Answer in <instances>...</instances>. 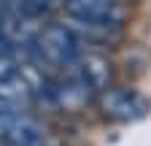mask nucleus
Here are the masks:
<instances>
[{
	"label": "nucleus",
	"mask_w": 151,
	"mask_h": 146,
	"mask_svg": "<svg viewBox=\"0 0 151 146\" xmlns=\"http://www.w3.org/2000/svg\"><path fill=\"white\" fill-rule=\"evenodd\" d=\"M92 92L81 84V79L76 76H68L65 81H54V103L62 106V108H78Z\"/></svg>",
	"instance_id": "7"
},
{
	"label": "nucleus",
	"mask_w": 151,
	"mask_h": 146,
	"mask_svg": "<svg viewBox=\"0 0 151 146\" xmlns=\"http://www.w3.org/2000/svg\"><path fill=\"white\" fill-rule=\"evenodd\" d=\"M65 25L76 33V38H78L81 43H108L119 35L116 27H108V25H100V22H86V19H73V16H68Z\"/></svg>",
	"instance_id": "6"
},
{
	"label": "nucleus",
	"mask_w": 151,
	"mask_h": 146,
	"mask_svg": "<svg viewBox=\"0 0 151 146\" xmlns=\"http://www.w3.org/2000/svg\"><path fill=\"white\" fill-rule=\"evenodd\" d=\"M65 11L73 19H86V22H100L108 27L122 30L127 19V6L124 0H68Z\"/></svg>",
	"instance_id": "3"
},
{
	"label": "nucleus",
	"mask_w": 151,
	"mask_h": 146,
	"mask_svg": "<svg viewBox=\"0 0 151 146\" xmlns=\"http://www.w3.org/2000/svg\"><path fill=\"white\" fill-rule=\"evenodd\" d=\"M19 76V60L11 54V49H3L0 51V81H8Z\"/></svg>",
	"instance_id": "8"
},
{
	"label": "nucleus",
	"mask_w": 151,
	"mask_h": 146,
	"mask_svg": "<svg viewBox=\"0 0 151 146\" xmlns=\"http://www.w3.org/2000/svg\"><path fill=\"white\" fill-rule=\"evenodd\" d=\"M73 73L81 79V84L89 89L92 95H103L111 87L113 65L100 51H81L78 60H76V65H73Z\"/></svg>",
	"instance_id": "4"
},
{
	"label": "nucleus",
	"mask_w": 151,
	"mask_h": 146,
	"mask_svg": "<svg viewBox=\"0 0 151 146\" xmlns=\"http://www.w3.org/2000/svg\"><path fill=\"white\" fill-rule=\"evenodd\" d=\"M3 143H11V146H46V130L38 119H32L27 114H11Z\"/></svg>",
	"instance_id": "5"
},
{
	"label": "nucleus",
	"mask_w": 151,
	"mask_h": 146,
	"mask_svg": "<svg viewBox=\"0 0 151 146\" xmlns=\"http://www.w3.org/2000/svg\"><path fill=\"white\" fill-rule=\"evenodd\" d=\"M100 111L113 122H135L151 111V103L132 87H108L100 95Z\"/></svg>",
	"instance_id": "2"
},
{
	"label": "nucleus",
	"mask_w": 151,
	"mask_h": 146,
	"mask_svg": "<svg viewBox=\"0 0 151 146\" xmlns=\"http://www.w3.org/2000/svg\"><path fill=\"white\" fill-rule=\"evenodd\" d=\"M38 51H41L43 62L51 65H62V68H73L81 49V41L76 38V33L65 25V22H49L46 27L38 30Z\"/></svg>",
	"instance_id": "1"
}]
</instances>
